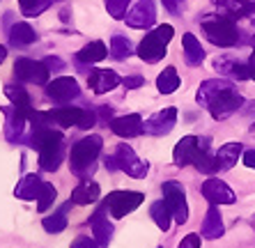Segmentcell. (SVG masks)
<instances>
[{"label": "cell", "mask_w": 255, "mask_h": 248, "mask_svg": "<svg viewBox=\"0 0 255 248\" xmlns=\"http://www.w3.org/2000/svg\"><path fill=\"white\" fill-rule=\"evenodd\" d=\"M101 147H104V140L101 136H85L71 147L69 154V165L71 172L78 175V177H88L92 168H95L97 156L101 154Z\"/></svg>", "instance_id": "obj_1"}, {"label": "cell", "mask_w": 255, "mask_h": 248, "mask_svg": "<svg viewBox=\"0 0 255 248\" xmlns=\"http://www.w3.org/2000/svg\"><path fill=\"white\" fill-rule=\"evenodd\" d=\"M200 25L205 30V35L212 44L221 48H230L239 41V30L230 16L226 14H209V16L200 18Z\"/></svg>", "instance_id": "obj_2"}, {"label": "cell", "mask_w": 255, "mask_h": 248, "mask_svg": "<svg viewBox=\"0 0 255 248\" xmlns=\"http://www.w3.org/2000/svg\"><path fill=\"white\" fill-rule=\"evenodd\" d=\"M172 35H175V30H172V25L163 23L159 25V28H154L152 32H147L145 35V39L138 44V58L145 60V62H159L163 55L168 53V41L172 39Z\"/></svg>", "instance_id": "obj_3"}, {"label": "cell", "mask_w": 255, "mask_h": 248, "mask_svg": "<svg viewBox=\"0 0 255 248\" xmlns=\"http://www.w3.org/2000/svg\"><path fill=\"white\" fill-rule=\"evenodd\" d=\"M106 168L108 170H122V172H127L129 177H136V179L147 175V163L142 159H138L133 147L127 145V142H120L113 156H108Z\"/></svg>", "instance_id": "obj_4"}, {"label": "cell", "mask_w": 255, "mask_h": 248, "mask_svg": "<svg viewBox=\"0 0 255 248\" xmlns=\"http://www.w3.org/2000/svg\"><path fill=\"white\" fill-rule=\"evenodd\" d=\"M142 200H145V195L140 191H113V193H108L104 209L113 219H125L127 214H131L142 205Z\"/></svg>", "instance_id": "obj_5"}, {"label": "cell", "mask_w": 255, "mask_h": 248, "mask_svg": "<svg viewBox=\"0 0 255 248\" xmlns=\"http://www.w3.org/2000/svg\"><path fill=\"white\" fill-rule=\"evenodd\" d=\"M65 156V138L60 131H51L44 145L39 147V165L46 172H55Z\"/></svg>", "instance_id": "obj_6"}, {"label": "cell", "mask_w": 255, "mask_h": 248, "mask_svg": "<svg viewBox=\"0 0 255 248\" xmlns=\"http://www.w3.org/2000/svg\"><path fill=\"white\" fill-rule=\"evenodd\" d=\"M163 202L170 209V216L177 221L179 225L189 221V205H186V193L184 186L177 182H166L163 184Z\"/></svg>", "instance_id": "obj_7"}, {"label": "cell", "mask_w": 255, "mask_h": 248, "mask_svg": "<svg viewBox=\"0 0 255 248\" xmlns=\"http://www.w3.org/2000/svg\"><path fill=\"white\" fill-rule=\"evenodd\" d=\"M14 76L23 83H37V85H46L48 83V69L44 62L30 58H18L14 62Z\"/></svg>", "instance_id": "obj_8"}, {"label": "cell", "mask_w": 255, "mask_h": 248, "mask_svg": "<svg viewBox=\"0 0 255 248\" xmlns=\"http://www.w3.org/2000/svg\"><path fill=\"white\" fill-rule=\"evenodd\" d=\"M127 25L138 30H147L154 25L156 21V5L154 0H138L136 5L127 12Z\"/></svg>", "instance_id": "obj_9"}, {"label": "cell", "mask_w": 255, "mask_h": 248, "mask_svg": "<svg viewBox=\"0 0 255 248\" xmlns=\"http://www.w3.org/2000/svg\"><path fill=\"white\" fill-rule=\"evenodd\" d=\"M177 124V108H163V111L154 113L152 118L145 120L142 124V131L149 133V136H168Z\"/></svg>", "instance_id": "obj_10"}, {"label": "cell", "mask_w": 255, "mask_h": 248, "mask_svg": "<svg viewBox=\"0 0 255 248\" xmlns=\"http://www.w3.org/2000/svg\"><path fill=\"white\" fill-rule=\"evenodd\" d=\"M78 95H81V88H78L76 78L71 76H60L46 85V97L55 104H67V101L76 99Z\"/></svg>", "instance_id": "obj_11"}, {"label": "cell", "mask_w": 255, "mask_h": 248, "mask_svg": "<svg viewBox=\"0 0 255 248\" xmlns=\"http://www.w3.org/2000/svg\"><path fill=\"white\" fill-rule=\"evenodd\" d=\"M230 90H235V85H232L228 78H207V81L198 88L196 101L200 104V106L209 108L212 101H216L221 95H226V92H230Z\"/></svg>", "instance_id": "obj_12"}, {"label": "cell", "mask_w": 255, "mask_h": 248, "mask_svg": "<svg viewBox=\"0 0 255 248\" xmlns=\"http://www.w3.org/2000/svg\"><path fill=\"white\" fill-rule=\"evenodd\" d=\"M244 106V97L239 95L237 90H230L226 95H221L216 101L209 104V113H212L214 120H226L230 118L232 113H237Z\"/></svg>", "instance_id": "obj_13"}, {"label": "cell", "mask_w": 255, "mask_h": 248, "mask_svg": "<svg viewBox=\"0 0 255 248\" xmlns=\"http://www.w3.org/2000/svg\"><path fill=\"white\" fill-rule=\"evenodd\" d=\"M202 195H205V200H209L212 205H232V202L237 200L230 186H228L223 179H216V177L205 179V184H202Z\"/></svg>", "instance_id": "obj_14"}, {"label": "cell", "mask_w": 255, "mask_h": 248, "mask_svg": "<svg viewBox=\"0 0 255 248\" xmlns=\"http://www.w3.org/2000/svg\"><path fill=\"white\" fill-rule=\"evenodd\" d=\"M120 83H122V78L113 69H95V71H90V76H88V85L92 88L95 95H106V92L118 88Z\"/></svg>", "instance_id": "obj_15"}, {"label": "cell", "mask_w": 255, "mask_h": 248, "mask_svg": "<svg viewBox=\"0 0 255 248\" xmlns=\"http://www.w3.org/2000/svg\"><path fill=\"white\" fill-rule=\"evenodd\" d=\"M142 118L138 113H131V115H122V118L111 120V131L120 138H133L142 133Z\"/></svg>", "instance_id": "obj_16"}, {"label": "cell", "mask_w": 255, "mask_h": 248, "mask_svg": "<svg viewBox=\"0 0 255 248\" xmlns=\"http://www.w3.org/2000/svg\"><path fill=\"white\" fill-rule=\"evenodd\" d=\"M198 152H200V138L184 136L175 145V149H172V159H175V163H177L179 168H184V165H191L196 161Z\"/></svg>", "instance_id": "obj_17"}, {"label": "cell", "mask_w": 255, "mask_h": 248, "mask_svg": "<svg viewBox=\"0 0 255 248\" xmlns=\"http://www.w3.org/2000/svg\"><path fill=\"white\" fill-rule=\"evenodd\" d=\"M85 108H76V106H60V108H53L48 111V120L60 126H81L83 124V118H85Z\"/></svg>", "instance_id": "obj_18"}, {"label": "cell", "mask_w": 255, "mask_h": 248, "mask_svg": "<svg viewBox=\"0 0 255 248\" xmlns=\"http://www.w3.org/2000/svg\"><path fill=\"white\" fill-rule=\"evenodd\" d=\"M214 67L221 74H226L230 78H237V81H246L249 78V65H244V62H239L235 58H228V55H221V58L214 60Z\"/></svg>", "instance_id": "obj_19"}, {"label": "cell", "mask_w": 255, "mask_h": 248, "mask_svg": "<svg viewBox=\"0 0 255 248\" xmlns=\"http://www.w3.org/2000/svg\"><path fill=\"white\" fill-rule=\"evenodd\" d=\"M99 195H101L99 184L85 179V182H81L76 189L71 191V202L74 205H92V202L99 200Z\"/></svg>", "instance_id": "obj_20"}, {"label": "cell", "mask_w": 255, "mask_h": 248, "mask_svg": "<svg viewBox=\"0 0 255 248\" xmlns=\"http://www.w3.org/2000/svg\"><path fill=\"white\" fill-rule=\"evenodd\" d=\"M92 235H95L97 246H108L113 237V223L108 221V216H104V209H99L92 216Z\"/></svg>", "instance_id": "obj_21"}, {"label": "cell", "mask_w": 255, "mask_h": 248, "mask_svg": "<svg viewBox=\"0 0 255 248\" xmlns=\"http://www.w3.org/2000/svg\"><path fill=\"white\" fill-rule=\"evenodd\" d=\"M244 154L242 142H226L223 147H219L216 152V163H219V170H230L232 165L239 161V156Z\"/></svg>", "instance_id": "obj_22"}, {"label": "cell", "mask_w": 255, "mask_h": 248, "mask_svg": "<svg viewBox=\"0 0 255 248\" xmlns=\"http://www.w3.org/2000/svg\"><path fill=\"white\" fill-rule=\"evenodd\" d=\"M223 235V219H221L219 207L212 205L205 214V221H202V237L207 239H219Z\"/></svg>", "instance_id": "obj_23"}, {"label": "cell", "mask_w": 255, "mask_h": 248, "mask_svg": "<svg viewBox=\"0 0 255 248\" xmlns=\"http://www.w3.org/2000/svg\"><path fill=\"white\" fill-rule=\"evenodd\" d=\"M5 97L9 101H12V106L16 108V111H21L23 115H28L35 111L32 108V101H30V95L25 92V88H18V85H5Z\"/></svg>", "instance_id": "obj_24"}, {"label": "cell", "mask_w": 255, "mask_h": 248, "mask_svg": "<svg viewBox=\"0 0 255 248\" xmlns=\"http://www.w3.org/2000/svg\"><path fill=\"white\" fill-rule=\"evenodd\" d=\"M42 186H44V182L37 177V175H25V177L16 184L14 193H16V198H21V200H37Z\"/></svg>", "instance_id": "obj_25"}, {"label": "cell", "mask_w": 255, "mask_h": 248, "mask_svg": "<svg viewBox=\"0 0 255 248\" xmlns=\"http://www.w3.org/2000/svg\"><path fill=\"white\" fill-rule=\"evenodd\" d=\"M228 9L232 18H244L255 28V0H230Z\"/></svg>", "instance_id": "obj_26"}, {"label": "cell", "mask_w": 255, "mask_h": 248, "mask_svg": "<svg viewBox=\"0 0 255 248\" xmlns=\"http://www.w3.org/2000/svg\"><path fill=\"white\" fill-rule=\"evenodd\" d=\"M108 55V48L104 41H90V44H85L81 51H78L76 58L81 60V62H85V65H92V62H99V60H104Z\"/></svg>", "instance_id": "obj_27"}, {"label": "cell", "mask_w": 255, "mask_h": 248, "mask_svg": "<svg viewBox=\"0 0 255 248\" xmlns=\"http://www.w3.org/2000/svg\"><path fill=\"white\" fill-rule=\"evenodd\" d=\"M184 60H186V65H191V67H198L205 60V48H202V44L191 32L184 35Z\"/></svg>", "instance_id": "obj_28"}, {"label": "cell", "mask_w": 255, "mask_h": 248, "mask_svg": "<svg viewBox=\"0 0 255 248\" xmlns=\"http://www.w3.org/2000/svg\"><path fill=\"white\" fill-rule=\"evenodd\" d=\"M193 165H196L200 172H214V170H219L216 156H212V154H209V140H207V138H200V152H198Z\"/></svg>", "instance_id": "obj_29"}, {"label": "cell", "mask_w": 255, "mask_h": 248, "mask_svg": "<svg viewBox=\"0 0 255 248\" xmlns=\"http://www.w3.org/2000/svg\"><path fill=\"white\" fill-rule=\"evenodd\" d=\"M156 88H159L161 95H172V92L179 88L177 69H175V67H166V69L159 74V78H156Z\"/></svg>", "instance_id": "obj_30"}, {"label": "cell", "mask_w": 255, "mask_h": 248, "mask_svg": "<svg viewBox=\"0 0 255 248\" xmlns=\"http://www.w3.org/2000/svg\"><path fill=\"white\" fill-rule=\"evenodd\" d=\"M37 39V32L30 28L28 23H16L12 25V32H9V41L14 46H28Z\"/></svg>", "instance_id": "obj_31"}, {"label": "cell", "mask_w": 255, "mask_h": 248, "mask_svg": "<svg viewBox=\"0 0 255 248\" xmlns=\"http://www.w3.org/2000/svg\"><path fill=\"white\" fill-rule=\"evenodd\" d=\"M108 53L113 55L115 60H127L131 53H133V44H131L127 37L115 35L113 39H111V51H108Z\"/></svg>", "instance_id": "obj_32"}, {"label": "cell", "mask_w": 255, "mask_h": 248, "mask_svg": "<svg viewBox=\"0 0 255 248\" xmlns=\"http://www.w3.org/2000/svg\"><path fill=\"white\" fill-rule=\"evenodd\" d=\"M149 214H152V219H154V223L159 225V230L166 232L168 228H170L172 216H170V209H168V205H166L163 200L154 202V205H152V209H149Z\"/></svg>", "instance_id": "obj_33"}, {"label": "cell", "mask_w": 255, "mask_h": 248, "mask_svg": "<svg viewBox=\"0 0 255 248\" xmlns=\"http://www.w3.org/2000/svg\"><path fill=\"white\" fill-rule=\"evenodd\" d=\"M44 230L51 232V235H58V232H62L67 228V216H65V209L58 214H51V216H46V219L42 221Z\"/></svg>", "instance_id": "obj_34"}, {"label": "cell", "mask_w": 255, "mask_h": 248, "mask_svg": "<svg viewBox=\"0 0 255 248\" xmlns=\"http://www.w3.org/2000/svg\"><path fill=\"white\" fill-rule=\"evenodd\" d=\"M55 189H53V184H46L44 182V186H42V191H39V198H37V209L39 212H48L51 207H53V202H55Z\"/></svg>", "instance_id": "obj_35"}, {"label": "cell", "mask_w": 255, "mask_h": 248, "mask_svg": "<svg viewBox=\"0 0 255 248\" xmlns=\"http://www.w3.org/2000/svg\"><path fill=\"white\" fill-rule=\"evenodd\" d=\"M18 5L25 16H39L44 9H48L51 0H18Z\"/></svg>", "instance_id": "obj_36"}, {"label": "cell", "mask_w": 255, "mask_h": 248, "mask_svg": "<svg viewBox=\"0 0 255 248\" xmlns=\"http://www.w3.org/2000/svg\"><path fill=\"white\" fill-rule=\"evenodd\" d=\"M104 2H106L108 14L120 21V18H125V16H127V7H129L131 0H104Z\"/></svg>", "instance_id": "obj_37"}, {"label": "cell", "mask_w": 255, "mask_h": 248, "mask_svg": "<svg viewBox=\"0 0 255 248\" xmlns=\"http://www.w3.org/2000/svg\"><path fill=\"white\" fill-rule=\"evenodd\" d=\"M179 248H200V237L198 235H186L182 242H179Z\"/></svg>", "instance_id": "obj_38"}, {"label": "cell", "mask_w": 255, "mask_h": 248, "mask_svg": "<svg viewBox=\"0 0 255 248\" xmlns=\"http://www.w3.org/2000/svg\"><path fill=\"white\" fill-rule=\"evenodd\" d=\"M71 248H97V242L92 237H78L76 242L71 244Z\"/></svg>", "instance_id": "obj_39"}, {"label": "cell", "mask_w": 255, "mask_h": 248, "mask_svg": "<svg viewBox=\"0 0 255 248\" xmlns=\"http://www.w3.org/2000/svg\"><path fill=\"white\" fill-rule=\"evenodd\" d=\"M242 161H244V165H249V168L255 170V149H246L244 156H242Z\"/></svg>", "instance_id": "obj_40"}, {"label": "cell", "mask_w": 255, "mask_h": 248, "mask_svg": "<svg viewBox=\"0 0 255 248\" xmlns=\"http://www.w3.org/2000/svg\"><path fill=\"white\" fill-rule=\"evenodd\" d=\"M44 65H46V69L48 71H51V69H62V67H65V65H62V60H58V58H46V60H44Z\"/></svg>", "instance_id": "obj_41"}, {"label": "cell", "mask_w": 255, "mask_h": 248, "mask_svg": "<svg viewBox=\"0 0 255 248\" xmlns=\"http://www.w3.org/2000/svg\"><path fill=\"white\" fill-rule=\"evenodd\" d=\"M122 83H125L127 88H131V90H133V88H140V85H142V83H145V81H142L140 76H129V78H125V81H122Z\"/></svg>", "instance_id": "obj_42"}, {"label": "cell", "mask_w": 255, "mask_h": 248, "mask_svg": "<svg viewBox=\"0 0 255 248\" xmlns=\"http://www.w3.org/2000/svg\"><path fill=\"white\" fill-rule=\"evenodd\" d=\"M249 78L255 81V51L251 53V60H249Z\"/></svg>", "instance_id": "obj_43"}, {"label": "cell", "mask_w": 255, "mask_h": 248, "mask_svg": "<svg viewBox=\"0 0 255 248\" xmlns=\"http://www.w3.org/2000/svg\"><path fill=\"white\" fill-rule=\"evenodd\" d=\"M163 5H166L168 9H170V12H172V14L177 12V0H163Z\"/></svg>", "instance_id": "obj_44"}, {"label": "cell", "mask_w": 255, "mask_h": 248, "mask_svg": "<svg viewBox=\"0 0 255 248\" xmlns=\"http://www.w3.org/2000/svg\"><path fill=\"white\" fill-rule=\"evenodd\" d=\"M5 58H7V48L2 46V44H0V65L5 62Z\"/></svg>", "instance_id": "obj_45"}, {"label": "cell", "mask_w": 255, "mask_h": 248, "mask_svg": "<svg viewBox=\"0 0 255 248\" xmlns=\"http://www.w3.org/2000/svg\"><path fill=\"white\" fill-rule=\"evenodd\" d=\"M212 2H216V5H228L230 0H212Z\"/></svg>", "instance_id": "obj_46"}]
</instances>
